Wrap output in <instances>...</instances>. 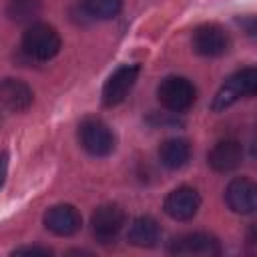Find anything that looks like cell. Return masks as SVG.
I'll list each match as a JSON object with an SVG mask.
<instances>
[{"instance_id":"5bb4252c","label":"cell","mask_w":257,"mask_h":257,"mask_svg":"<svg viewBox=\"0 0 257 257\" xmlns=\"http://www.w3.org/2000/svg\"><path fill=\"white\" fill-rule=\"evenodd\" d=\"M126 239L137 247H155L161 239V227L153 217H137L128 227Z\"/></svg>"},{"instance_id":"52a82bcc","label":"cell","mask_w":257,"mask_h":257,"mask_svg":"<svg viewBox=\"0 0 257 257\" xmlns=\"http://www.w3.org/2000/svg\"><path fill=\"white\" fill-rule=\"evenodd\" d=\"M139 64H122L118 66L104 82L102 86V104L104 106H116L124 100V96L131 92V88L137 82L139 76Z\"/></svg>"},{"instance_id":"3957f363","label":"cell","mask_w":257,"mask_h":257,"mask_svg":"<svg viewBox=\"0 0 257 257\" xmlns=\"http://www.w3.org/2000/svg\"><path fill=\"white\" fill-rule=\"evenodd\" d=\"M157 96H159V102L167 110L183 112L193 106L197 98V90L193 82L185 76H167L165 80H161L157 88Z\"/></svg>"},{"instance_id":"e0dca14e","label":"cell","mask_w":257,"mask_h":257,"mask_svg":"<svg viewBox=\"0 0 257 257\" xmlns=\"http://www.w3.org/2000/svg\"><path fill=\"white\" fill-rule=\"evenodd\" d=\"M82 6L92 18L110 20L120 12L122 0H82Z\"/></svg>"},{"instance_id":"7a4b0ae2","label":"cell","mask_w":257,"mask_h":257,"mask_svg":"<svg viewBox=\"0 0 257 257\" xmlns=\"http://www.w3.org/2000/svg\"><path fill=\"white\" fill-rule=\"evenodd\" d=\"M255 90H257V70L251 68V66L241 68L223 82V86L217 90V94L211 102V108L215 112L225 110L231 104H235L239 98L253 96Z\"/></svg>"},{"instance_id":"8fae6325","label":"cell","mask_w":257,"mask_h":257,"mask_svg":"<svg viewBox=\"0 0 257 257\" xmlns=\"http://www.w3.org/2000/svg\"><path fill=\"white\" fill-rule=\"evenodd\" d=\"M44 225L50 233H54L58 237H70L80 229L82 219H80V213L72 205L62 203V205L50 207L44 213Z\"/></svg>"},{"instance_id":"9c48e42d","label":"cell","mask_w":257,"mask_h":257,"mask_svg":"<svg viewBox=\"0 0 257 257\" xmlns=\"http://www.w3.org/2000/svg\"><path fill=\"white\" fill-rule=\"evenodd\" d=\"M165 213L175 221H189L201 207V197L193 187H177L165 199Z\"/></svg>"},{"instance_id":"2e32d148","label":"cell","mask_w":257,"mask_h":257,"mask_svg":"<svg viewBox=\"0 0 257 257\" xmlns=\"http://www.w3.org/2000/svg\"><path fill=\"white\" fill-rule=\"evenodd\" d=\"M42 10V2L40 0H8L6 4V14L12 22L24 24V22H32Z\"/></svg>"},{"instance_id":"4fadbf2b","label":"cell","mask_w":257,"mask_h":257,"mask_svg":"<svg viewBox=\"0 0 257 257\" xmlns=\"http://www.w3.org/2000/svg\"><path fill=\"white\" fill-rule=\"evenodd\" d=\"M34 100L32 88L20 78L0 80V102L12 112H24Z\"/></svg>"},{"instance_id":"9a60e30c","label":"cell","mask_w":257,"mask_h":257,"mask_svg":"<svg viewBox=\"0 0 257 257\" xmlns=\"http://www.w3.org/2000/svg\"><path fill=\"white\" fill-rule=\"evenodd\" d=\"M159 159L171 171H177V169L185 167L187 161L191 159V145H189V141L177 139V137L163 141L161 147H159Z\"/></svg>"},{"instance_id":"8992f818","label":"cell","mask_w":257,"mask_h":257,"mask_svg":"<svg viewBox=\"0 0 257 257\" xmlns=\"http://www.w3.org/2000/svg\"><path fill=\"white\" fill-rule=\"evenodd\" d=\"M169 251L183 257H217L221 255V243L209 233H187L177 237Z\"/></svg>"},{"instance_id":"6da1fadb","label":"cell","mask_w":257,"mask_h":257,"mask_svg":"<svg viewBox=\"0 0 257 257\" xmlns=\"http://www.w3.org/2000/svg\"><path fill=\"white\" fill-rule=\"evenodd\" d=\"M22 50L32 60H38V62L50 60L60 50V36L52 26L44 22L30 24L22 36Z\"/></svg>"},{"instance_id":"ac0fdd59","label":"cell","mask_w":257,"mask_h":257,"mask_svg":"<svg viewBox=\"0 0 257 257\" xmlns=\"http://www.w3.org/2000/svg\"><path fill=\"white\" fill-rule=\"evenodd\" d=\"M6 173H8V153H6V151H2V153H0V189L4 187Z\"/></svg>"},{"instance_id":"d6986e66","label":"cell","mask_w":257,"mask_h":257,"mask_svg":"<svg viewBox=\"0 0 257 257\" xmlns=\"http://www.w3.org/2000/svg\"><path fill=\"white\" fill-rule=\"evenodd\" d=\"M16 255H22V253H38V255H50L52 251L46 249V247H20V249H14Z\"/></svg>"},{"instance_id":"ba28073f","label":"cell","mask_w":257,"mask_h":257,"mask_svg":"<svg viewBox=\"0 0 257 257\" xmlns=\"http://www.w3.org/2000/svg\"><path fill=\"white\" fill-rule=\"evenodd\" d=\"M193 48L201 56H221L229 48V34L219 24H201L193 32Z\"/></svg>"},{"instance_id":"5b68a950","label":"cell","mask_w":257,"mask_h":257,"mask_svg":"<svg viewBox=\"0 0 257 257\" xmlns=\"http://www.w3.org/2000/svg\"><path fill=\"white\" fill-rule=\"evenodd\" d=\"M122 225H124V211L114 203L100 205L90 215V229L98 243H112L118 237Z\"/></svg>"},{"instance_id":"30bf717a","label":"cell","mask_w":257,"mask_h":257,"mask_svg":"<svg viewBox=\"0 0 257 257\" xmlns=\"http://www.w3.org/2000/svg\"><path fill=\"white\" fill-rule=\"evenodd\" d=\"M225 201L231 211L249 215L257 207V187L253 185V181H249L245 177H237L227 185Z\"/></svg>"},{"instance_id":"7c38bea8","label":"cell","mask_w":257,"mask_h":257,"mask_svg":"<svg viewBox=\"0 0 257 257\" xmlns=\"http://www.w3.org/2000/svg\"><path fill=\"white\" fill-rule=\"evenodd\" d=\"M243 161V147L241 143L227 139V141H219L207 155V163L213 171L217 173H229L233 169H237Z\"/></svg>"},{"instance_id":"277c9868","label":"cell","mask_w":257,"mask_h":257,"mask_svg":"<svg viewBox=\"0 0 257 257\" xmlns=\"http://www.w3.org/2000/svg\"><path fill=\"white\" fill-rule=\"evenodd\" d=\"M78 139L82 149L92 157H106L114 151V135L98 118H86L78 126Z\"/></svg>"}]
</instances>
